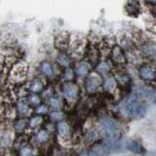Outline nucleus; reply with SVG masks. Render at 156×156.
<instances>
[{"label":"nucleus","mask_w":156,"mask_h":156,"mask_svg":"<svg viewBox=\"0 0 156 156\" xmlns=\"http://www.w3.org/2000/svg\"><path fill=\"white\" fill-rule=\"evenodd\" d=\"M108 60L112 63V66L116 67H122L128 62L127 53L120 44L113 43L108 51Z\"/></svg>","instance_id":"f257e3e1"},{"label":"nucleus","mask_w":156,"mask_h":156,"mask_svg":"<svg viewBox=\"0 0 156 156\" xmlns=\"http://www.w3.org/2000/svg\"><path fill=\"white\" fill-rule=\"evenodd\" d=\"M102 83H104L102 75L98 73L96 70L91 71L86 77V88L88 92L90 93L96 92V90H98V88L102 85Z\"/></svg>","instance_id":"f03ea898"},{"label":"nucleus","mask_w":156,"mask_h":156,"mask_svg":"<svg viewBox=\"0 0 156 156\" xmlns=\"http://www.w3.org/2000/svg\"><path fill=\"white\" fill-rule=\"evenodd\" d=\"M27 73V66L23 62H18L13 65L11 69V77L17 81L23 80Z\"/></svg>","instance_id":"7ed1b4c3"},{"label":"nucleus","mask_w":156,"mask_h":156,"mask_svg":"<svg viewBox=\"0 0 156 156\" xmlns=\"http://www.w3.org/2000/svg\"><path fill=\"white\" fill-rule=\"evenodd\" d=\"M139 76L144 81H154L156 79V68L150 65H141L139 67Z\"/></svg>","instance_id":"20e7f679"},{"label":"nucleus","mask_w":156,"mask_h":156,"mask_svg":"<svg viewBox=\"0 0 156 156\" xmlns=\"http://www.w3.org/2000/svg\"><path fill=\"white\" fill-rule=\"evenodd\" d=\"M70 42H71L70 36L68 35V34L63 33V32L57 35L55 38V46L60 52L66 51L67 49L69 48Z\"/></svg>","instance_id":"39448f33"},{"label":"nucleus","mask_w":156,"mask_h":156,"mask_svg":"<svg viewBox=\"0 0 156 156\" xmlns=\"http://www.w3.org/2000/svg\"><path fill=\"white\" fill-rule=\"evenodd\" d=\"M74 70H75V73H76L77 76L84 78V77H87L88 74L91 72L92 65L87 60L78 61V62L76 63V66L74 68Z\"/></svg>","instance_id":"423d86ee"},{"label":"nucleus","mask_w":156,"mask_h":156,"mask_svg":"<svg viewBox=\"0 0 156 156\" xmlns=\"http://www.w3.org/2000/svg\"><path fill=\"white\" fill-rule=\"evenodd\" d=\"M111 65L112 63L108 60V58H101L99 62H98L96 66L94 67V70H96L98 73H100L102 76H106L109 74V72L111 70Z\"/></svg>","instance_id":"0eeeda50"},{"label":"nucleus","mask_w":156,"mask_h":156,"mask_svg":"<svg viewBox=\"0 0 156 156\" xmlns=\"http://www.w3.org/2000/svg\"><path fill=\"white\" fill-rule=\"evenodd\" d=\"M126 13L131 17H138L140 14V3L139 0H128L125 5Z\"/></svg>","instance_id":"6e6552de"},{"label":"nucleus","mask_w":156,"mask_h":156,"mask_svg":"<svg viewBox=\"0 0 156 156\" xmlns=\"http://www.w3.org/2000/svg\"><path fill=\"white\" fill-rule=\"evenodd\" d=\"M57 62L62 67H69L72 63V58L69 55V53H67L66 51H62L58 53V55L57 57Z\"/></svg>","instance_id":"1a4fd4ad"},{"label":"nucleus","mask_w":156,"mask_h":156,"mask_svg":"<svg viewBox=\"0 0 156 156\" xmlns=\"http://www.w3.org/2000/svg\"><path fill=\"white\" fill-rule=\"evenodd\" d=\"M63 94L67 99H74L78 94V87L72 82H66L63 85Z\"/></svg>","instance_id":"9d476101"},{"label":"nucleus","mask_w":156,"mask_h":156,"mask_svg":"<svg viewBox=\"0 0 156 156\" xmlns=\"http://www.w3.org/2000/svg\"><path fill=\"white\" fill-rule=\"evenodd\" d=\"M39 70L44 76L51 77L54 75V66L50 62L44 61L39 66Z\"/></svg>","instance_id":"9b49d317"},{"label":"nucleus","mask_w":156,"mask_h":156,"mask_svg":"<svg viewBox=\"0 0 156 156\" xmlns=\"http://www.w3.org/2000/svg\"><path fill=\"white\" fill-rule=\"evenodd\" d=\"M128 108L131 113L134 115H141L144 113V107L136 101H132L128 105Z\"/></svg>","instance_id":"f8f14e48"},{"label":"nucleus","mask_w":156,"mask_h":156,"mask_svg":"<svg viewBox=\"0 0 156 156\" xmlns=\"http://www.w3.org/2000/svg\"><path fill=\"white\" fill-rule=\"evenodd\" d=\"M44 84L40 78H34V79L30 82V85H29V89L33 93H38L41 92L43 90Z\"/></svg>","instance_id":"ddd939ff"},{"label":"nucleus","mask_w":156,"mask_h":156,"mask_svg":"<svg viewBox=\"0 0 156 156\" xmlns=\"http://www.w3.org/2000/svg\"><path fill=\"white\" fill-rule=\"evenodd\" d=\"M75 70L71 68V66L65 68V71H63V79L67 82H70L71 80H73V78L75 77Z\"/></svg>","instance_id":"4468645a"},{"label":"nucleus","mask_w":156,"mask_h":156,"mask_svg":"<svg viewBox=\"0 0 156 156\" xmlns=\"http://www.w3.org/2000/svg\"><path fill=\"white\" fill-rule=\"evenodd\" d=\"M115 78H116L117 82L122 83V84H128L127 82H129V80H130L128 74H126V73L122 72V71H119L118 73H117V74L115 75Z\"/></svg>","instance_id":"2eb2a0df"},{"label":"nucleus","mask_w":156,"mask_h":156,"mask_svg":"<svg viewBox=\"0 0 156 156\" xmlns=\"http://www.w3.org/2000/svg\"><path fill=\"white\" fill-rule=\"evenodd\" d=\"M144 2L149 6H155L156 5V0H144Z\"/></svg>","instance_id":"dca6fc26"},{"label":"nucleus","mask_w":156,"mask_h":156,"mask_svg":"<svg viewBox=\"0 0 156 156\" xmlns=\"http://www.w3.org/2000/svg\"><path fill=\"white\" fill-rule=\"evenodd\" d=\"M151 7V14L153 15V17L156 19V5L155 6H150Z\"/></svg>","instance_id":"f3484780"},{"label":"nucleus","mask_w":156,"mask_h":156,"mask_svg":"<svg viewBox=\"0 0 156 156\" xmlns=\"http://www.w3.org/2000/svg\"><path fill=\"white\" fill-rule=\"evenodd\" d=\"M154 47H155V50H156V43L154 44Z\"/></svg>","instance_id":"a211bd4d"}]
</instances>
